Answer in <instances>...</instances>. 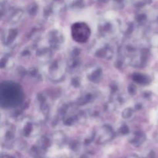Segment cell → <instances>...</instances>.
<instances>
[{"mask_svg": "<svg viewBox=\"0 0 158 158\" xmlns=\"http://www.w3.org/2000/svg\"><path fill=\"white\" fill-rule=\"evenodd\" d=\"M128 158H139L137 156H131V157H129Z\"/></svg>", "mask_w": 158, "mask_h": 158, "instance_id": "obj_2", "label": "cell"}, {"mask_svg": "<svg viewBox=\"0 0 158 158\" xmlns=\"http://www.w3.org/2000/svg\"><path fill=\"white\" fill-rule=\"evenodd\" d=\"M100 1H102V2H106V1H108V0H100Z\"/></svg>", "mask_w": 158, "mask_h": 158, "instance_id": "obj_3", "label": "cell"}, {"mask_svg": "<svg viewBox=\"0 0 158 158\" xmlns=\"http://www.w3.org/2000/svg\"><path fill=\"white\" fill-rule=\"evenodd\" d=\"M116 1H118V2H121V1H123V0H116Z\"/></svg>", "mask_w": 158, "mask_h": 158, "instance_id": "obj_4", "label": "cell"}, {"mask_svg": "<svg viewBox=\"0 0 158 158\" xmlns=\"http://www.w3.org/2000/svg\"><path fill=\"white\" fill-rule=\"evenodd\" d=\"M90 29L83 23H77L72 26V35L74 40L78 43H84L89 39Z\"/></svg>", "mask_w": 158, "mask_h": 158, "instance_id": "obj_1", "label": "cell"}]
</instances>
